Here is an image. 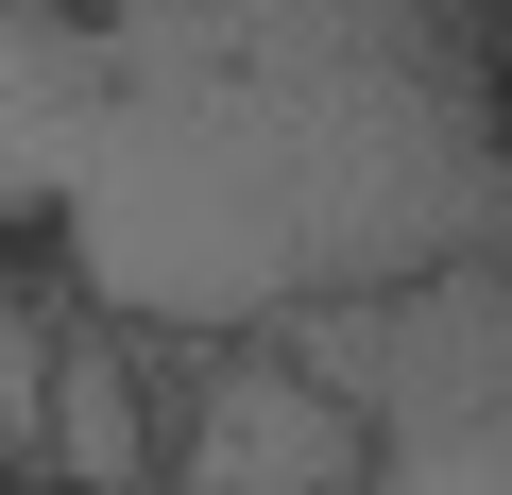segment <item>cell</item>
<instances>
[{"label": "cell", "instance_id": "7", "mask_svg": "<svg viewBox=\"0 0 512 495\" xmlns=\"http://www.w3.org/2000/svg\"><path fill=\"white\" fill-rule=\"evenodd\" d=\"M478 257L512 274V154H495V205H478Z\"/></svg>", "mask_w": 512, "mask_h": 495}, {"label": "cell", "instance_id": "4", "mask_svg": "<svg viewBox=\"0 0 512 495\" xmlns=\"http://www.w3.org/2000/svg\"><path fill=\"white\" fill-rule=\"evenodd\" d=\"M171 376H188V342L69 308L52 410H35V495H171Z\"/></svg>", "mask_w": 512, "mask_h": 495}, {"label": "cell", "instance_id": "6", "mask_svg": "<svg viewBox=\"0 0 512 495\" xmlns=\"http://www.w3.org/2000/svg\"><path fill=\"white\" fill-rule=\"evenodd\" d=\"M69 274H52V239H0V478L35 495V410H52V342H69Z\"/></svg>", "mask_w": 512, "mask_h": 495}, {"label": "cell", "instance_id": "2", "mask_svg": "<svg viewBox=\"0 0 512 495\" xmlns=\"http://www.w3.org/2000/svg\"><path fill=\"white\" fill-rule=\"evenodd\" d=\"M342 410H359V495H512V274L495 257H444L410 291H359V308H308L274 325Z\"/></svg>", "mask_w": 512, "mask_h": 495}, {"label": "cell", "instance_id": "1", "mask_svg": "<svg viewBox=\"0 0 512 495\" xmlns=\"http://www.w3.org/2000/svg\"><path fill=\"white\" fill-rule=\"evenodd\" d=\"M86 154L52 274L154 342H256L478 257L512 154L478 0H69Z\"/></svg>", "mask_w": 512, "mask_h": 495}, {"label": "cell", "instance_id": "5", "mask_svg": "<svg viewBox=\"0 0 512 495\" xmlns=\"http://www.w3.org/2000/svg\"><path fill=\"white\" fill-rule=\"evenodd\" d=\"M69 154H86V18L0 0V239H52Z\"/></svg>", "mask_w": 512, "mask_h": 495}, {"label": "cell", "instance_id": "3", "mask_svg": "<svg viewBox=\"0 0 512 495\" xmlns=\"http://www.w3.org/2000/svg\"><path fill=\"white\" fill-rule=\"evenodd\" d=\"M359 410L256 325V342H188L171 376V495H359Z\"/></svg>", "mask_w": 512, "mask_h": 495}]
</instances>
